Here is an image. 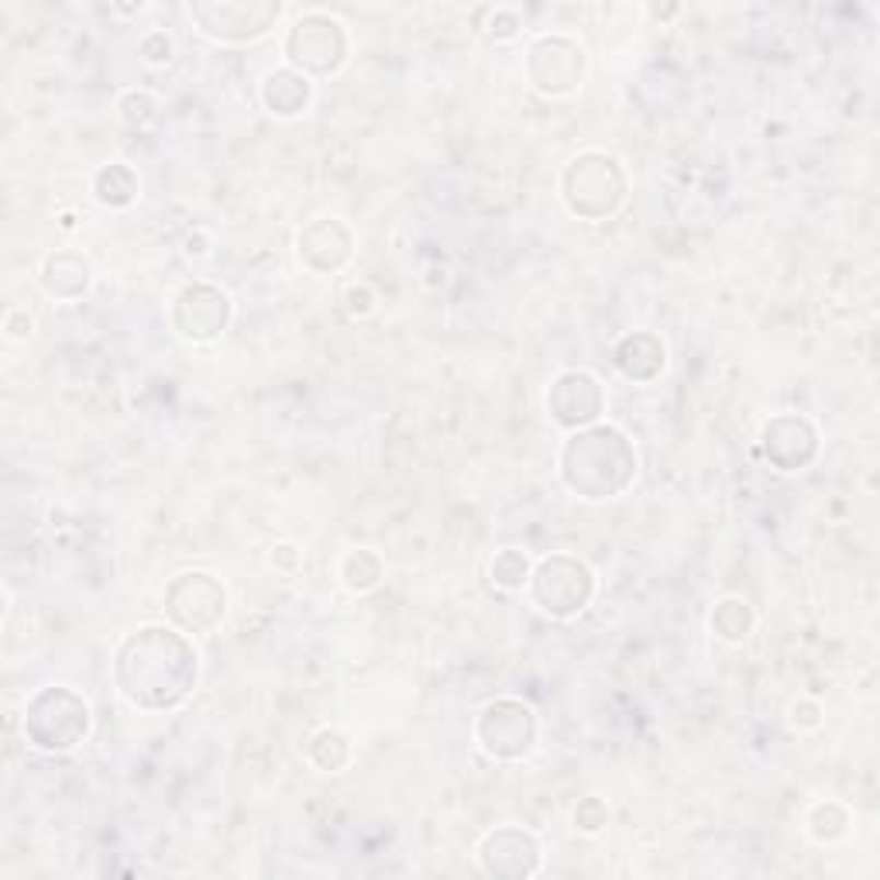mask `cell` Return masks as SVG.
I'll return each mask as SVG.
<instances>
[{
	"instance_id": "6da1fadb",
	"label": "cell",
	"mask_w": 880,
	"mask_h": 880,
	"mask_svg": "<svg viewBox=\"0 0 880 880\" xmlns=\"http://www.w3.org/2000/svg\"><path fill=\"white\" fill-rule=\"evenodd\" d=\"M513 712H516V702H498L492 705L485 716L498 723V736H489L485 740V750L498 753V756H516V753H527L530 750V740H533V732H513L509 729V719H513Z\"/></svg>"
}]
</instances>
